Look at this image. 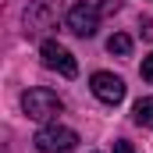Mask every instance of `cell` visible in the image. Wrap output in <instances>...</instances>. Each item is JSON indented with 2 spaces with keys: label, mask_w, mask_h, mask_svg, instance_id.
I'll return each mask as SVG.
<instances>
[{
  "label": "cell",
  "mask_w": 153,
  "mask_h": 153,
  "mask_svg": "<svg viewBox=\"0 0 153 153\" xmlns=\"http://www.w3.org/2000/svg\"><path fill=\"white\" fill-rule=\"evenodd\" d=\"M32 143H36V150H43V153H68V150L78 146V132L64 128V125H43Z\"/></svg>",
  "instance_id": "2"
},
{
  "label": "cell",
  "mask_w": 153,
  "mask_h": 153,
  "mask_svg": "<svg viewBox=\"0 0 153 153\" xmlns=\"http://www.w3.org/2000/svg\"><path fill=\"white\" fill-rule=\"evenodd\" d=\"M68 29H71L75 36H82V39L96 36V29H100V7H93V4H71V11H68Z\"/></svg>",
  "instance_id": "4"
},
{
  "label": "cell",
  "mask_w": 153,
  "mask_h": 153,
  "mask_svg": "<svg viewBox=\"0 0 153 153\" xmlns=\"http://www.w3.org/2000/svg\"><path fill=\"white\" fill-rule=\"evenodd\" d=\"M107 50L117 53V57H128V53H132V39L125 36V32H114V36L107 39Z\"/></svg>",
  "instance_id": "8"
},
{
  "label": "cell",
  "mask_w": 153,
  "mask_h": 153,
  "mask_svg": "<svg viewBox=\"0 0 153 153\" xmlns=\"http://www.w3.org/2000/svg\"><path fill=\"white\" fill-rule=\"evenodd\" d=\"M50 22H53V14H50V0H36V4L25 11V29H29V32L46 29Z\"/></svg>",
  "instance_id": "6"
},
{
  "label": "cell",
  "mask_w": 153,
  "mask_h": 153,
  "mask_svg": "<svg viewBox=\"0 0 153 153\" xmlns=\"http://www.w3.org/2000/svg\"><path fill=\"white\" fill-rule=\"evenodd\" d=\"M114 153H135V150H132V143H125V139H117V143H114Z\"/></svg>",
  "instance_id": "11"
},
{
  "label": "cell",
  "mask_w": 153,
  "mask_h": 153,
  "mask_svg": "<svg viewBox=\"0 0 153 153\" xmlns=\"http://www.w3.org/2000/svg\"><path fill=\"white\" fill-rule=\"evenodd\" d=\"M39 53H43V64L50 68V71H61L64 78H75L78 75V61L61 46V43H53V39H46L43 46H39Z\"/></svg>",
  "instance_id": "3"
},
{
  "label": "cell",
  "mask_w": 153,
  "mask_h": 153,
  "mask_svg": "<svg viewBox=\"0 0 153 153\" xmlns=\"http://www.w3.org/2000/svg\"><path fill=\"white\" fill-rule=\"evenodd\" d=\"M22 111L32 117V121H50V117H57L64 111V103H61V96L57 93H50V89H29L25 96H22Z\"/></svg>",
  "instance_id": "1"
},
{
  "label": "cell",
  "mask_w": 153,
  "mask_h": 153,
  "mask_svg": "<svg viewBox=\"0 0 153 153\" xmlns=\"http://www.w3.org/2000/svg\"><path fill=\"white\" fill-rule=\"evenodd\" d=\"M143 78L153 85V53H146V57H143Z\"/></svg>",
  "instance_id": "9"
},
{
  "label": "cell",
  "mask_w": 153,
  "mask_h": 153,
  "mask_svg": "<svg viewBox=\"0 0 153 153\" xmlns=\"http://www.w3.org/2000/svg\"><path fill=\"white\" fill-rule=\"evenodd\" d=\"M132 117H135V125H143V128H153V96L139 100V103L132 107Z\"/></svg>",
  "instance_id": "7"
},
{
  "label": "cell",
  "mask_w": 153,
  "mask_h": 153,
  "mask_svg": "<svg viewBox=\"0 0 153 153\" xmlns=\"http://www.w3.org/2000/svg\"><path fill=\"white\" fill-rule=\"evenodd\" d=\"M89 89H93L96 100H103V103H111V107L125 100V82L117 75H111V71H96V75L89 78Z\"/></svg>",
  "instance_id": "5"
},
{
  "label": "cell",
  "mask_w": 153,
  "mask_h": 153,
  "mask_svg": "<svg viewBox=\"0 0 153 153\" xmlns=\"http://www.w3.org/2000/svg\"><path fill=\"white\" fill-rule=\"evenodd\" d=\"M121 11V0H103L100 4V14H117Z\"/></svg>",
  "instance_id": "10"
}]
</instances>
